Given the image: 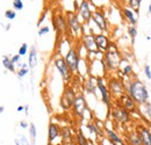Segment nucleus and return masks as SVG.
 I'll use <instances>...</instances> for the list:
<instances>
[{
	"instance_id": "f03ea898",
	"label": "nucleus",
	"mask_w": 151,
	"mask_h": 145,
	"mask_svg": "<svg viewBox=\"0 0 151 145\" xmlns=\"http://www.w3.org/2000/svg\"><path fill=\"white\" fill-rule=\"evenodd\" d=\"M122 54L119 50L117 45L112 42L111 47L108 48V50H106L102 54V62L106 66V70L108 74H114L120 70L121 63H122Z\"/></svg>"
},
{
	"instance_id": "1a4fd4ad",
	"label": "nucleus",
	"mask_w": 151,
	"mask_h": 145,
	"mask_svg": "<svg viewBox=\"0 0 151 145\" xmlns=\"http://www.w3.org/2000/svg\"><path fill=\"white\" fill-rule=\"evenodd\" d=\"M88 105H87V100L84 95V93H78L77 98H76V101L72 106V114L73 116L77 117V118H80L83 120L85 117V114L88 111Z\"/></svg>"
},
{
	"instance_id": "79ce46f5",
	"label": "nucleus",
	"mask_w": 151,
	"mask_h": 145,
	"mask_svg": "<svg viewBox=\"0 0 151 145\" xmlns=\"http://www.w3.org/2000/svg\"><path fill=\"white\" fill-rule=\"evenodd\" d=\"M45 15H47V12H44V13L41 15V18L38 19V21H37V27H38V28L41 27V23H42V22L45 20Z\"/></svg>"
},
{
	"instance_id": "9d476101",
	"label": "nucleus",
	"mask_w": 151,
	"mask_h": 145,
	"mask_svg": "<svg viewBox=\"0 0 151 145\" xmlns=\"http://www.w3.org/2000/svg\"><path fill=\"white\" fill-rule=\"evenodd\" d=\"M92 6L93 5L91 4L90 0H80L79 1V6H78V9L76 13L84 24H88L92 21V14H93Z\"/></svg>"
},
{
	"instance_id": "412c9836",
	"label": "nucleus",
	"mask_w": 151,
	"mask_h": 145,
	"mask_svg": "<svg viewBox=\"0 0 151 145\" xmlns=\"http://www.w3.org/2000/svg\"><path fill=\"white\" fill-rule=\"evenodd\" d=\"M123 135H124V142L127 143V145H142L141 137L135 128L126 130Z\"/></svg>"
},
{
	"instance_id": "5fc2aeb1",
	"label": "nucleus",
	"mask_w": 151,
	"mask_h": 145,
	"mask_svg": "<svg viewBox=\"0 0 151 145\" xmlns=\"http://www.w3.org/2000/svg\"><path fill=\"white\" fill-rule=\"evenodd\" d=\"M150 23H151V14H150Z\"/></svg>"
},
{
	"instance_id": "6e6552de",
	"label": "nucleus",
	"mask_w": 151,
	"mask_h": 145,
	"mask_svg": "<svg viewBox=\"0 0 151 145\" xmlns=\"http://www.w3.org/2000/svg\"><path fill=\"white\" fill-rule=\"evenodd\" d=\"M54 66H55V69L58 71L60 78H62V80L65 83V85H70V83L72 81L75 74L70 71V69H69V66H68L64 57H62V56L56 57L54 59Z\"/></svg>"
},
{
	"instance_id": "6ab92c4d",
	"label": "nucleus",
	"mask_w": 151,
	"mask_h": 145,
	"mask_svg": "<svg viewBox=\"0 0 151 145\" xmlns=\"http://www.w3.org/2000/svg\"><path fill=\"white\" fill-rule=\"evenodd\" d=\"M94 39H95V44H96V48L100 52H105L106 50H108V48L111 47L112 44V41L109 36L105 33H99V34H95L94 35Z\"/></svg>"
},
{
	"instance_id": "a18cd8bd",
	"label": "nucleus",
	"mask_w": 151,
	"mask_h": 145,
	"mask_svg": "<svg viewBox=\"0 0 151 145\" xmlns=\"http://www.w3.org/2000/svg\"><path fill=\"white\" fill-rule=\"evenodd\" d=\"M11 27H12V24H11V23H7V24H6V27H5V30H6V32H8V30L11 29Z\"/></svg>"
},
{
	"instance_id": "423d86ee",
	"label": "nucleus",
	"mask_w": 151,
	"mask_h": 145,
	"mask_svg": "<svg viewBox=\"0 0 151 145\" xmlns=\"http://www.w3.org/2000/svg\"><path fill=\"white\" fill-rule=\"evenodd\" d=\"M77 95H78V93L73 86L65 85L64 90L59 96V107L64 111H70L72 109L73 103H75Z\"/></svg>"
},
{
	"instance_id": "4c0bfd02",
	"label": "nucleus",
	"mask_w": 151,
	"mask_h": 145,
	"mask_svg": "<svg viewBox=\"0 0 151 145\" xmlns=\"http://www.w3.org/2000/svg\"><path fill=\"white\" fill-rule=\"evenodd\" d=\"M50 33V27L49 26H42L38 28V32H37V35L38 36H44L47 34Z\"/></svg>"
},
{
	"instance_id": "a19ab883",
	"label": "nucleus",
	"mask_w": 151,
	"mask_h": 145,
	"mask_svg": "<svg viewBox=\"0 0 151 145\" xmlns=\"http://www.w3.org/2000/svg\"><path fill=\"white\" fill-rule=\"evenodd\" d=\"M11 59H12V62H13L14 64H19V63H20V59H21V56H20L19 54L13 55V56L11 57Z\"/></svg>"
},
{
	"instance_id": "cd10ccee",
	"label": "nucleus",
	"mask_w": 151,
	"mask_h": 145,
	"mask_svg": "<svg viewBox=\"0 0 151 145\" xmlns=\"http://www.w3.org/2000/svg\"><path fill=\"white\" fill-rule=\"evenodd\" d=\"M2 66H4V67L7 70V71H9V72L17 73V67H15V64L12 62L11 57H9V56H7V55H5V56L2 57Z\"/></svg>"
},
{
	"instance_id": "f257e3e1",
	"label": "nucleus",
	"mask_w": 151,
	"mask_h": 145,
	"mask_svg": "<svg viewBox=\"0 0 151 145\" xmlns=\"http://www.w3.org/2000/svg\"><path fill=\"white\" fill-rule=\"evenodd\" d=\"M126 94H128L138 106L147 103L150 99V93L147 84L137 77L126 81Z\"/></svg>"
},
{
	"instance_id": "b1692460",
	"label": "nucleus",
	"mask_w": 151,
	"mask_h": 145,
	"mask_svg": "<svg viewBox=\"0 0 151 145\" xmlns=\"http://www.w3.org/2000/svg\"><path fill=\"white\" fill-rule=\"evenodd\" d=\"M83 90L87 94L96 95V91H98V88H96V78L92 77V75H88L83 81Z\"/></svg>"
},
{
	"instance_id": "864d4df0",
	"label": "nucleus",
	"mask_w": 151,
	"mask_h": 145,
	"mask_svg": "<svg viewBox=\"0 0 151 145\" xmlns=\"http://www.w3.org/2000/svg\"><path fill=\"white\" fill-rule=\"evenodd\" d=\"M73 2H78V0H73Z\"/></svg>"
},
{
	"instance_id": "8fccbe9b",
	"label": "nucleus",
	"mask_w": 151,
	"mask_h": 145,
	"mask_svg": "<svg viewBox=\"0 0 151 145\" xmlns=\"http://www.w3.org/2000/svg\"><path fill=\"white\" fill-rule=\"evenodd\" d=\"M66 145H77V144H76V142H75V141H72V142H70L69 144H66Z\"/></svg>"
},
{
	"instance_id": "4468645a",
	"label": "nucleus",
	"mask_w": 151,
	"mask_h": 145,
	"mask_svg": "<svg viewBox=\"0 0 151 145\" xmlns=\"http://www.w3.org/2000/svg\"><path fill=\"white\" fill-rule=\"evenodd\" d=\"M79 43L81 44V47L86 50V52L90 55H96L98 54H102L96 48V44H95V39H94V35L92 33H84L81 37L78 39Z\"/></svg>"
},
{
	"instance_id": "aec40b11",
	"label": "nucleus",
	"mask_w": 151,
	"mask_h": 145,
	"mask_svg": "<svg viewBox=\"0 0 151 145\" xmlns=\"http://www.w3.org/2000/svg\"><path fill=\"white\" fill-rule=\"evenodd\" d=\"M135 129L137 131V134L141 137L142 145H151V130L147 124L143 123H137L135 126Z\"/></svg>"
},
{
	"instance_id": "c03bdc74",
	"label": "nucleus",
	"mask_w": 151,
	"mask_h": 145,
	"mask_svg": "<svg viewBox=\"0 0 151 145\" xmlns=\"http://www.w3.org/2000/svg\"><path fill=\"white\" fill-rule=\"evenodd\" d=\"M24 113H26V115H28V113H29V105H24Z\"/></svg>"
},
{
	"instance_id": "473e14b6",
	"label": "nucleus",
	"mask_w": 151,
	"mask_h": 145,
	"mask_svg": "<svg viewBox=\"0 0 151 145\" xmlns=\"http://www.w3.org/2000/svg\"><path fill=\"white\" fill-rule=\"evenodd\" d=\"M14 144L15 145H32L30 141L24 136V135H18L14 138Z\"/></svg>"
},
{
	"instance_id": "0eeeda50",
	"label": "nucleus",
	"mask_w": 151,
	"mask_h": 145,
	"mask_svg": "<svg viewBox=\"0 0 151 145\" xmlns=\"http://www.w3.org/2000/svg\"><path fill=\"white\" fill-rule=\"evenodd\" d=\"M64 59L70 69V71L73 74H78L79 72V66L81 62V57L79 55V51L76 47H70L69 50L64 54Z\"/></svg>"
},
{
	"instance_id": "39448f33",
	"label": "nucleus",
	"mask_w": 151,
	"mask_h": 145,
	"mask_svg": "<svg viewBox=\"0 0 151 145\" xmlns=\"http://www.w3.org/2000/svg\"><path fill=\"white\" fill-rule=\"evenodd\" d=\"M108 117L112 118V121L116 126H122V127L129 126L132 122V114L129 111H127L124 108H122L121 106L114 103V102L112 108L108 111Z\"/></svg>"
},
{
	"instance_id": "f704fd0d",
	"label": "nucleus",
	"mask_w": 151,
	"mask_h": 145,
	"mask_svg": "<svg viewBox=\"0 0 151 145\" xmlns=\"http://www.w3.org/2000/svg\"><path fill=\"white\" fill-rule=\"evenodd\" d=\"M5 18L7 19V20H9V21H13V20H15V18H17V12L13 8L7 9L5 12Z\"/></svg>"
},
{
	"instance_id": "7c9ffc66",
	"label": "nucleus",
	"mask_w": 151,
	"mask_h": 145,
	"mask_svg": "<svg viewBox=\"0 0 151 145\" xmlns=\"http://www.w3.org/2000/svg\"><path fill=\"white\" fill-rule=\"evenodd\" d=\"M142 1L143 0H127V6L134 9L139 15V8H141V5H142Z\"/></svg>"
},
{
	"instance_id": "dca6fc26",
	"label": "nucleus",
	"mask_w": 151,
	"mask_h": 145,
	"mask_svg": "<svg viewBox=\"0 0 151 145\" xmlns=\"http://www.w3.org/2000/svg\"><path fill=\"white\" fill-rule=\"evenodd\" d=\"M48 145H62L60 126L54 121L48 126Z\"/></svg>"
},
{
	"instance_id": "2eb2a0df",
	"label": "nucleus",
	"mask_w": 151,
	"mask_h": 145,
	"mask_svg": "<svg viewBox=\"0 0 151 145\" xmlns=\"http://www.w3.org/2000/svg\"><path fill=\"white\" fill-rule=\"evenodd\" d=\"M114 103L121 106L122 108H124L127 111H129L132 115H134V114H139V115H141L139 106L132 100L128 94H123V95H121L119 99L114 100Z\"/></svg>"
},
{
	"instance_id": "e433bc0d",
	"label": "nucleus",
	"mask_w": 151,
	"mask_h": 145,
	"mask_svg": "<svg viewBox=\"0 0 151 145\" xmlns=\"http://www.w3.org/2000/svg\"><path fill=\"white\" fill-rule=\"evenodd\" d=\"M29 67H20L19 70L17 71V75H18V78L19 79H22V78H24L28 73H29Z\"/></svg>"
},
{
	"instance_id": "72a5a7b5",
	"label": "nucleus",
	"mask_w": 151,
	"mask_h": 145,
	"mask_svg": "<svg viewBox=\"0 0 151 145\" xmlns=\"http://www.w3.org/2000/svg\"><path fill=\"white\" fill-rule=\"evenodd\" d=\"M28 52H29V47H28V44H27V43H22V44L20 45L18 54H19L21 57H23V56L28 55Z\"/></svg>"
},
{
	"instance_id": "9b49d317",
	"label": "nucleus",
	"mask_w": 151,
	"mask_h": 145,
	"mask_svg": "<svg viewBox=\"0 0 151 145\" xmlns=\"http://www.w3.org/2000/svg\"><path fill=\"white\" fill-rule=\"evenodd\" d=\"M96 88H98V91L100 93L101 102L106 106V108L108 109V111H109V109L112 108V106H113L114 100L113 98H112V95H111V93H109V91H108V88H107L105 78H96Z\"/></svg>"
},
{
	"instance_id": "603ef678",
	"label": "nucleus",
	"mask_w": 151,
	"mask_h": 145,
	"mask_svg": "<svg viewBox=\"0 0 151 145\" xmlns=\"http://www.w3.org/2000/svg\"><path fill=\"white\" fill-rule=\"evenodd\" d=\"M55 1H57V2H59V1H63V0H55Z\"/></svg>"
},
{
	"instance_id": "f3484780",
	"label": "nucleus",
	"mask_w": 151,
	"mask_h": 145,
	"mask_svg": "<svg viewBox=\"0 0 151 145\" xmlns=\"http://www.w3.org/2000/svg\"><path fill=\"white\" fill-rule=\"evenodd\" d=\"M104 131H105V137L106 139L111 143L112 145H127V143L124 142V138L112 128H104Z\"/></svg>"
},
{
	"instance_id": "bb28decb",
	"label": "nucleus",
	"mask_w": 151,
	"mask_h": 145,
	"mask_svg": "<svg viewBox=\"0 0 151 145\" xmlns=\"http://www.w3.org/2000/svg\"><path fill=\"white\" fill-rule=\"evenodd\" d=\"M75 142L77 145H90L88 137L85 136V134L81 131V129H78L75 134Z\"/></svg>"
},
{
	"instance_id": "49530a36",
	"label": "nucleus",
	"mask_w": 151,
	"mask_h": 145,
	"mask_svg": "<svg viewBox=\"0 0 151 145\" xmlns=\"http://www.w3.org/2000/svg\"><path fill=\"white\" fill-rule=\"evenodd\" d=\"M96 145H104V139H101V141H98V142H96Z\"/></svg>"
},
{
	"instance_id": "7ed1b4c3",
	"label": "nucleus",
	"mask_w": 151,
	"mask_h": 145,
	"mask_svg": "<svg viewBox=\"0 0 151 145\" xmlns=\"http://www.w3.org/2000/svg\"><path fill=\"white\" fill-rule=\"evenodd\" d=\"M66 17V22H68V29H69V35L75 38V39H79L81 35L85 33V24L80 21L79 17L77 15V13L73 11H69L65 13Z\"/></svg>"
},
{
	"instance_id": "4be33fe9",
	"label": "nucleus",
	"mask_w": 151,
	"mask_h": 145,
	"mask_svg": "<svg viewBox=\"0 0 151 145\" xmlns=\"http://www.w3.org/2000/svg\"><path fill=\"white\" fill-rule=\"evenodd\" d=\"M75 131L70 126H60V141L62 145L69 144L70 142L75 141Z\"/></svg>"
},
{
	"instance_id": "20e7f679",
	"label": "nucleus",
	"mask_w": 151,
	"mask_h": 145,
	"mask_svg": "<svg viewBox=\"0 0 151 145\" xmlns=\"http://www.w3.org/2000/svg\"><path fill=\"white\" fill-rule=\"evenodd\" d=\"M105 80H106L107 88L111 93L113 100H116L121 95L126 94V81L123 80V78L116 74H108L105 78Z\"/></svg>"
},
{
	"instance_id": "f8f14e48",
	"label": "nucleus",
	"mask_w": 151,
	"mask_h": 145,
	"mask_svg": "<svg viewBox=\"0 0 151 145\" xmlns=\"http://www.w3.org/2000/svg\"><path fill=\"white\" fill-rule=\"evenodd\" d=\"M51 22L54 26V29L59 36L69 35V29H68V22H66V17L63 13H52L51 17Z\"/></svg>"
},
{
	"instance_id": "3c124183",
	"label": "nucleus",
	"mask_w": 151,
	"mask_h": 145,
	"mask_svg": "<svg viewBox=\"0 0 151 145\" xmlns=\"http://www.w3.org/2000/svg\"><path fill=\"white\" fill-rule=\"evenodd\" d=\"M145 37H147V39H148V41H150V39H151V36H150V35H147Z\"/></svg>"
},
{
	"instance_id": "393cba45",
	"label": "nucleus",
	"mask_w": 151,
	"mask_h": 145,
	"mask_svg": "<svg viewBox=\"0 0 151 145\" xmlns=\"http://www.w3.org/2000/svg\"><path fill=\"white\" fill-rule=\"evenodd\" d=\"M117 72H120L121 78H127V80L137 77V75L135 74V72H134V67H132V65L129 63V62H127V64H124V65L121 64L120 70H119Z\"/></svg>"
},
{
	"instance_id": "a211bd4d",
	"label": "nucleus",
	"mask_w": 151,
	"mask_h": 145,
	"mask_svg": "<svg viewBox=\"0 0 151 145\" xmlns=\"http://www.w3.org/2000/svg\"><path fill=\"white\" fill-rule=\"evenodd\" d=\"M121 14H122L123 20L128 23V26H137V23H138V14L134 9H132L130 7H128L127 5L122 6L121 7Z\"/></svg>"
},
{
	"instance_id": "2f4dec72",
	"label": "nucleus",
	"mask_w": 151,
	"mask_h": 145,
	"mask_svg": "<svg viewBox=\"0 0 151 145\" xmlns=\"http://www.w3.org/2000/svg\"><path fill=\"white\" fill-rule=\"evenodd\" d=\"M139 107H142V109H139L141 114H143V116H145V117H148L149 120H151V103H150V101H148L147 103H144V105H142V106H139Z\"/></svg>"
},
{
	"instance_id": "a878e982",
	"label": "nucleus",
	"mask_w": 151,
	"mask_h": 145,
	"mask_svg": "<svg viewBox=\"0 0 151 145\" xmlns=\"http://www.w3.org/2000/svg\"><path fill=\"white\" fill-rule=\"evenodd\" d=\"M38 64V56H37V49L35 45H32L28 52V67L30 70L35 69Z\"/></svg>"
},
{
	"instance_id": "c85d7f7f",
	"label": "nucleus",
	"mask_w": 151,
	"mask_h": 145,
	"mask_svg": "<svg viewBox=\"0 0 151 145\" xmlns=\"http://www.w3.org/2000/svg\"><path fill=\"white\" fill-rule=\"evenodd\" d=\"M28 132H29V139H30V144L36 145V139H37V129L35 123H30L28 128Z\"/></svg>"
},
{
	"instance_id": "c9c22d12",
	"label": "nucleus",
	"mask_w": 151,
	"mask_h": 145,
	"mask_svg": "<svg viewBox=\"0 0 151 145\" xmlns=\"http://www.w3.org/2000/svg\"><path fill=\"white\" fill-rule=\"evenodd\" d=\"M23 7H24V4H23L22 0H13V9H14L15 12L22 11Z\"/></svg>"
},
{
	"instance_id": "37998d69",
	"label": "nucleus",
	"mask_w": 151,
	"mask_h": 145,
	"mask_svg": "<svg viewBox=\"0 0 151 145\" xmlns=\"http://www.w3.org/2000/svg\"><path fill=\"white\" fill-rule=\"evenodd\" d=\"M17 111H18V113H22V111H24V106H19L18 109H17Z\"/></svg>"
},
{
	"instance_id": "58836bf2",
	"label": "nucleus",
	"mask_w": 151,
	"mask_h": 145,
	"mask_svg": "<svg viewBox=\"0 0 151 145\" xmlns=\"http://www.w3.org/2000/svg\"><path fill=\"white\" fill-rule=\"evenodd\" d=\"M143 72H144V75L147 77V79H148V80H151V67L149 64H145V65H144Z\"/></svg>"
},
{
	"instance_id": "ddd939ff",
	"label": "nucleus",
	"mask_w": 151,
	"mask_h": 145,
	"mask_svg": "<svg viewBox=\"0 0 151 145\" xmlns=\"http://www.w3.org/2000/svg\"><path fill=\"white\" fill-rule=\"evenodd\" d=\"M92 21L94 22L96 28L99 29V33H108L109 32V22L105 12L100 8H95L92 14Z\"/></svg>"
},
{
	"instance_id": "5701e85b",
	"label": "nucleus",
	"mask_w": 151,
	"mask_h": 145,
	"mask_svg": "<svg viewBox=\"0 0 151 145\" xmlns=\"http://www.w3.org/2000/svg\"><path fill=\"white\" fill-rule=\"evenodd\" d=\"M86 129L88 131V134L91 136H94L95 137V142L99 141L100 137H104L105 136V131H104V128L99 127V124L96 122H93V121H88L86 123Z\"/></svg>"
},
{
	"instance_id": "c756f323",
	"label": "nucleus",
	"mask_w": 151,
	"mask_h": 145,
	"mask_svg": "<svg viewBox=\"0 0 151 145\" xmlns=\"http://www.w3.org/2000/svg\"><path fill=\"white\" fill-rule=\"evenodd\" d=\"M127 34L128 36L130 37V41H132V44L134 45L135 44V39L137 37V34H138V29L136 26H127Z\"/></svg>"
},
{
	"instance_id": "09e8293b",
	"label": "nucleus",
	"mask_w": 151,
	"mask_h": 145,
	"mask_svg": "<svg viewBox=\"0 0 151 145\" xmlns=\"http://www.w3.org/2000/svg\"><path fill=\"white\" fill-rule=\"evenodd\" d=\"M148 13H149V14H151V4L148 6Z\"/></svg>"
},
{
	"instance_id": "ea45409f",
	"label": "nucleus",
	"mask_w": 151,
	"mask_h": 145,
	"mask_svg": "<svg viewBox=\"0 0 151 145\" xmlns=\"http://www.w3.org/2000/svg\"><path fill=\"white\" fill-rule=\"evenodd\" d=\"M29 124H30V123H28V121H26V120H21L19 122V127L21 128V129H23V130H24V129H28V128H29Z\"/></svg>"
},
{
	"instance_id": "de8ad7c7",
	"label": "nucleus",
	"mask_w": 151,
	"mask_h": 145,
	"mask_svg": "<svg viewBox=\"0 0 151 145\" xmlns=\"http://www.w3.org/2000/svg\"><path fill=\"white\" fill-rule=\"evenodd\" d=\"M4 110H5V107L4 106H0V115L4 113Z\"/></svg>"
}]
</instances>
